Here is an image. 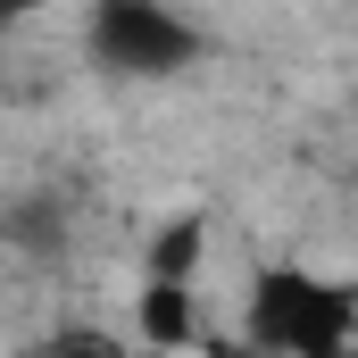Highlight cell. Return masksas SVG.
<instances>
[{"label":"cell","mask_w":358,"mask_h":358,"mask_svg":"<svg viewBox=\"0 0 358 358\" xmlns=\"http://www.w3.org/2000/svg\"><path fill=\"white\" fill-rule=\"evenodd\" d=\"M84 50L125 84H159V76H183L200 59V25L167 0H100L84 25Z\"/></svg>","instance_id":"obj_2"},{"label":"cell","mask_w":358,"mask_h":358,"mask_svg":"<svg viewBox=\"0 0 358 358\" xmlns=\"http://www.w3.org/2000/svg\"><path fill=\"white\" fill-rule=\"evenodd\" d=\"M42 8H59V0H0V34L25 25V17H42Z\"/></svg>","instance_id":"obj_3"},{"label":"cell","mask_w":358,"mask_h":358,"mask_svg":"<svg viewBox=\"0 0 358 358\" xmlns=\"http://www.w3.org/2000/svg\"><path fill=\"white\" fill-rule=\"evenodd\" d=\"M242 334H250V350H275V358H342L358 342V300L342 275L267 267L242 292Z\"/></svg>","instance_id":"obj_1"}]
</instances>
